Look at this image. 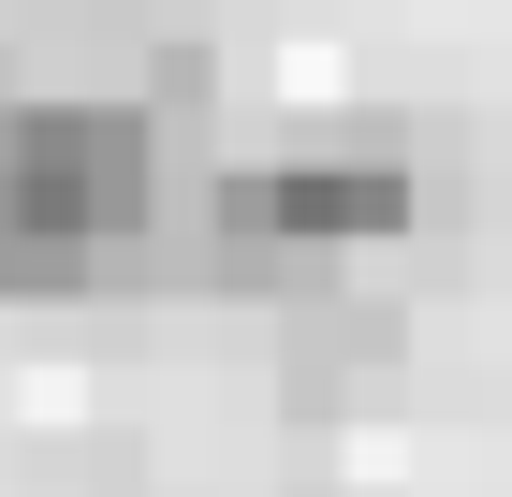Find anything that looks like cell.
Listing matches in <instances>:
<instances>
[{
  "label": "cell",
  "instance_id": "1",
  "mask_svg": "<svg viewBox=\"0 0 512 497\" xmlns=\"http://www.w3.org/2000/svg\"><path fill=\"white\" fill-rule=\"evenodd\" d=\"M161 234V117L132 88H0V307L132 278Z\"/></svg>",
  "mask_w": 512,
  "mask_h": 497
},
{
  "label": "cell",
  "instance_id": "2",
  "mask_svg": "<svg viewBox=\"0 0 512 497\" xmlns=\"http://www.w3.org/2000/svg\"><path fill=\"white\" fill-rule=\"evenodd\" d=\"M410 220H425V176L395 147H278V161H235L205 191L191 278H220V293H308V278L395 249Z\"/></svg>",
  "mask_w": 512,
  "mask_h": 497
},
{
  "label": "cell",
  "instance_id": "3",
  "mask_svg": "<svg viewBox=\"0 0 512 497\" xmlns=\"http://www.w3.org/2000/svg\"><path fill=\"white\" fill-rule=\"evenodd\" d=\"M395 366H410V322H395V307H293V322H278V410L293 424L366 410Z\"/></svg>",
  "mask_w": 512,
  "mask_h": 497
},
{
  "label": "cell",
  "instance_id": "4",
  "mask_svg": "<svg viewBox=\"0 0 512 497\" xmlns=\"http://www.w3.org/2000/svg\"><path fill=\"white\" fill-rule=\"evenodd\" d=\"M308 497H352V483H308Z\"/></svg>",
  "mask_w": 512,
  "mask_h": 497
}]
</instances>
